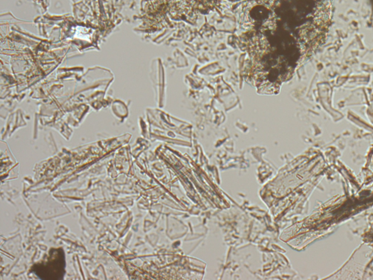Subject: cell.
Here are the masks:
<instances>
[{"mask_svg":"<svg viewBox=\"0 0 373 280\" xmlns=\"http://www.w3.org/2000/svg\"><path fill=\"white\" fill-rule=\"evenodd\" d=\"M64 268V256H60L59 249L53 252L51 256L47 259L46 263H42V268H39L43 271L47 269V272L50 275H57L61 272V269Z\"/></svg>","mask_w":373,"mask_h":280,"instance_id":"6da1fadb","label":"cell"}]
</instances>
